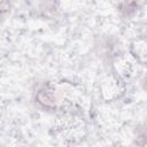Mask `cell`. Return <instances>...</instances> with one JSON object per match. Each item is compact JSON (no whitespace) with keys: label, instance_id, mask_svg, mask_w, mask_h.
<instances>
[{"label":"cell","instance_id":"cell-1","mask_svg":"<svg viewBox=\"0 0 147 147\" xmlns=\"http://www.w3.org/2000/svg\"><path fill=\"white\" fill-rule=\"evenodd\" d=\"M37 100L40 105H42L44 107H54L55 106V102H56V99L54 96V93L52 90L47 88V87H42L38 91L37 93Z\"/></svg>","mask_w":147,"mask_h":147},{"label":"cell","instance_id":"cell-2","mask_svg":"<svg viewBox=\"0 0 147 147\" xmlns=\"http://www.w3.org/2000/svg\"><path fill=\"white\" fill-rule=\"evenodd\" d=\"M137 2H123L119 5V10L124 16H131L137 9Z\"/></svg>","mask_w":147,"mask_h":147},{"label":"cell","instance_id":"cell-3","mask_svg":"<svg viewBox=\"0 0 147 147\" xmlns=\"http://www.w3.org/2000/svg\"><path fill=\"white\" fill-rule=\"evenodd\" d=\"M142 85H144L145 90H147V76H146V77H145V79L142 80Z\"/></svg>","mask_w":147,"mask_h":147}]
</instances>
